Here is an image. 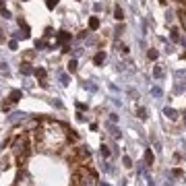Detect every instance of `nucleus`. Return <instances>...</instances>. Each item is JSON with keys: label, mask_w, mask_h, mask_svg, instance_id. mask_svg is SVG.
<instances>
[{"label": "nucleus", "mask_w": 186, "mask_h": 186, "mask_svg": "<svg viewBox=\"0 0 186 186\" xmlns=\"http://www.w3.org/2000/svg\"><path fill=\"white\" fill-rule=\"evenodd\" d=\"M180 21H182V27L186 31V13H180Z\"/></svg>", "instance_id": "bb28decb"}, {"label": "nucleus", "mask_w": 186, "mask_h": 186, "mask_svg": "<svg viewBox=\"0 0 186 186\" xmlns=\"http://www.w3.org/2000/svg\"><path fill=\"white\" fill-rule=\"evenodd\" d=\"M145 163H147V165H151V163H153V153L149 151V149L145 151Z\"/></svg>", "instance_id": "2eb2a0df"}, {"label": "nucleus", "mask_w": 186, "mask_h": 186, "mask_svg": "<svg viewBox=\"0 0 186 186\" xmlns=\"http://www.w3.org/2000/svg\"><path fill=\"white\" fill-rule=\"evenodd\" d=\"M79 186H97V176L93 172L83 170V172L79 174Z\"/></svg>", "instance_id": "f03ea898"}, {"label": "nucleus", "mask_w": 186, "mask_h": 186, "mask_svg": "<svg viewBox=\"0 0 186 186\" xmlns=\"http://www.w3.org/2000/svg\"><path fill=\"white\" fill-rule=\"evenodd\" d=\"M2 41H4V35H2V31H0V43H2Z\"/></svg>", "instance_id": "7c9ffc66"}, {"label": "nucleus", "mask_w": 186, "mask_h": 186, "mask_svg": "<svg viewBox=\"0 0 186 186\" xmlns=\"http://www.w3.org/2000/svg\"><path fill=\"white\" fill-rule=\"evenodd\" d=\"M0 14H2L4 19H10V13H8V10H6V8H4V6L0 8Z\"/></svg>", "instance_id": "393cba45"}, {"label": "nucleus", "mask_w": 186, "mask_h": 186, "mask_svg": "<svg viewBox=\"0 0 186 186\" xmlns=\"http://www.w3.org/2000/svg\"><path fill=\"white\" fill-rule=\"evenodd\" d=\"M35 48H48V43L43 39H39V41H35Z\"/></svg>", "instance_id": "a878e982"}, {"label": "nucleus", "mask_w": 186, "mask_h": 186, "mask_svg": "<svg viewBox=\"0 0 186 186\" xmlns=\"http://www.w3.org/2000/svg\"><path fill=\"white\" fill-rule=\"evenodd\" d=\"M97 27H99V19H97V17H91V19H89V29L95 31Z\"/></svg>", "instance_id": "f8f14e48"}, {"label": "nucleus", "mask_w": 186, "mask_h": 186, "mask_svg": "<svg viewBox=\"0 0 186 186\" xmlns=\"http://www.w3.org/2000/svg\"><path fill=\"white\" fill-rule=\"evenodd\" d=\"M70 39H72V35L66 33V31H60V33H58V43H62V46H66Z\"/></svg>", "instance_id": "7ed1b4c3"}, {"label": "nucleus", "mask_w": 186, "mask_h": 186, "mask_svg": "<svg viewBox=\"0 0 186 186\" xmlns=\"http://www.w3.org/2000/svg\"><path fill=\"white\" fill-rule=\"evenodd\" d=\"M46 6H48L50 10H52V8H56V6H58V0H46Z\"/></svg>", "instance_id": "412c9836"}, {"label": "nucleus", "mask_w": 186, "mask_h": 186, "mask_svg": "<svg viewBox=\"0 0 186 186\" xmlns=\"http://www.w3.org/2000/svg\"><path fill=\"white\" fill-rule=\"evenodd\" d=\"M25 2H27V0H25Z\"/></svg>", "instance_id": "f704fd0d"}, {"label": "nucleus", "mask_w": 186, "mask_h": 186, "mask_svg": "<svg viewBox=\"0 0 186 186\" xmlns=\"http://www.w3.org/2000/svg\"><path fill=\"white\" fill-rule=\"evenodd\" d=\"M101 186H110V184H105V182H101Z\"/></svg>", "instance_id": "2f4dec72"}, {"label": "nucleus", "mask_w": 186, "mask_h": 186, "mask_svg": "<svg viewBox=\"0 0 186 186\" xmlns=\"http://www.w3.org/2000/svg\"><path fill=\"white\" fill-rule=\"evenodd\" d=\"M184 124H186V114H184Z\"/></svg>", "instance_id": "473e14b6"}, {"label": "nucleus", "mask_w": 186, "mask_h": 186, "mask_svg": "<svg viewBox=\"0 0 186 186\" xmlns=\"http://www.w3.org/2000/svg\"><path fill=\"white\" fill-rule=\"evenodd\" d=\"M58 79H60V83H62V85H68V81H70V79H68V75H64V72H60V76H58Z\"/></svg>", "instance_id": "5701e85b"}, {"label": "nucleus", "mask_w": 186, "mask_h": 186, "mask_svg": "<svg viewBox=\"0 0 186 186\" xmlns=\"http://www.w3.org/2000/svg\"><path fill=\"white\" fill-rule=\"evenodd\" d=\"M99 153H101V157H103V159H108V157H110V149H108L105 145H101V149H99Z\"/></svg>", "instance_id": "dca6fc26"}, {"label": "nucleus", "mask_w": 186, "mask_h": 186, "mask_svg": "<svg viewBox=\"0 0 186 186\" xmlns=\"http://www.w3.org/2000/svg\"><path fill=\"white\" fill-rule=\"evenodd\" d=\"M147 56H149V60H157V56H159V54H157V50H153V48H151L149 52H147Z\"/></svg>", "instance_id": "a211bd4d"}, {"label": "nucleus", "mask_w": 186, "mask_h": 186, "mask_svg": "<svg viewBox=\"0 0 186 186\" xmlns=\"http://www.w3.org/2000/svg\"><path fill=\"white\" fill-rule=\"evenodd\" d=\"M79 155H81L83 159H85V157L89 159V157H91V151H89V147H81V149H79Z\"/></svg>", "instance_id": "9b49d317"}, {"label": "nucleus", "mask_w": 186, "mask_h": 186, "mask_svg": "<svg viewBox=\"0 0 186 186\" xmlns=\"http://www.w3.org/2000/svg\"><path fill=\"white\" fill-rule=\"evenodd\" d=\"M163 114L170 118V120H178V112L174 110V108H163Z\"/></svg>", "instance_id": "423d86ee"}, {"label": "nucleus", "mask_w": 186, "mask_h": 186, "mask_svg": "<svg viewBox=\"0 0 186 186\" xmlns=\"http://www.w3.org/2000/svg\"><path fill=\"white\" fill-rule=\"evenodd\" d=\"M122 163H124V167H132V159L128 157V155H124V157H122Z\"/></svg>", "instance_id": "6ab92c4d"}, {"label": "nucleus", "mask_w": 186, "mask_h": 186, "mask_svg": "<svg viewBox=\"0 0 186 186\" xmlns=\"http://www.w3.org/2000/svg\"><path fill=\"white\" fill-rule=\"evenodd\" d=\"M93 62H95L97 66H101L103 62H105V52H97V54L93 56Z\"/></svg>", "instance_id": "0eeeda50"}, {"label": "nucleus", "mask_w": 186, "mask_h": 186, "mask_svg": "<svg viewBox=\"0 0 186 186\" xmlns=\"http://www.w3.org/2000/svg\"><path fill=\"white\" fill-rule=\"evenodd\" d=\"M19 99H23V93H21L19 89H13V91H10V95H8V101H10V103H17Z\"/></svg>", "instance_id": "20e7f679"}, {"label": "nucleus", "mask_w": 186, "mask_h": 186, "mask_svg": "<svg viewBox=\"0 0 186 186\" xmlns=\"http://www.w3.org/2000/svg\"><path fill=\"white\" fill-rule=\"evenodd\" d=\"M13 151H14V155H17V157H25V155H27V138L25 137H17L13 141Z\"/></svg>", "instance_id": "f257e3e1"}, {"label": "nucleus", "mask_w": 186, "mask_h": 186, "mask_svg": "<svg viewBox=\"0 0 186 186\" xmlns=\"http://www.w3.org/2000/svg\"><path fill=\"white\" fill-rule=\"evenodd\" d=\"M114 19H118V21H122V19H124V13H122V8H120V6L114 8Z\"/></svg>", "instance_id": "4468645a"}, {"label": "nucleus", "mask_w": 186, "mask_h": 186, "mask_svg": "<svg viewBox=\"0 0 186 186\" xmlns=\"http://www.w3.org/2000/svg\"><path fill=\"white\" fill-rule=\"evenodd\" d=\"M110 130H112V137H114V138H120V130H118V128L110 126Z\"/></svg>", "instance_id": "b1692460"}, {"label": "nucleus", "mask_w": 186, "mask_h": 186, "mask_svg": "<svg viewBox=\"0 0 186 186\" xmlns=\"http://www.w3.org/2000/svg\"><path fill=\"white\" fill-rule=\"evenodd\" d=\"M66 68H68V72H76V60H70Z\"/></svg>", "instance_id": "aec40b11"}, {"label": "nucleus", "mask_w": 186, "mask_h": 186, "mask_svg": "<svg viewBox=\"0 0 186 186\" xmlns=\"http://www.w3.org/2000/svg\"><path fill=\"white\" fill-rule=\"evenodd\" d=\"M8 48H10V50H17V41L10 39V41H8Z\"/></svg>", "instance_id": "c85d7f7f"}, {"label": "nucleus", "mask_w": 186, "mask_h": 186, "mask_svg": "<svg viewBox=\"0 0 186 186\" xmlns=\"http://www.w3.org/2000/svg\"><path fill=\"white\" fill-rule=\"evenodd\" d=\"M17 37H21V39H29V37H31V35H29V27H27V25H23V31L17 33Z\"/></svg>", "instance_id": "1a4fd4ad"}, {"label": "nucleus", "mask_w": 186, "mask_h": 186, "mask_svg": "<svg viewBox=\"0 0 186 186\" xmlns=\"http://www.w3.org/2000/svg\"><path fill=\"white\" fill-rule=\"evenodd\" d=\"M161 93H163V91H161V87H151V95L153 97H161Z\"/></svg>", "instance_id": "f3484780"}, {"label": "nucleus", "mask_w": 186, "mask_h": 186, "mask_svg": "<svg viewBox=\"0 0 186 186\" xmlns=\"http://www.w3.org/2000/svg\"><path fill=\"white\" fill-rule=\"evenodd\" d=\"M35 75H37L41 81H43V79H46V68H35Z\"/></svg>", "instance_id": "4be33fe9"}, {"label": "nucleus", "mask_w": 186, "mask_h": 186, "mask_svg": "<svg viewBox=\"0 0 186 186\" xmlns=\"http://www.w3.org/2000/svg\"><path fill=\"white\" fill-rule=\"evenodd\" d=\"M21 75H25V76H29V75H35V68L31 66V64H21Z\"/></svg>", "instance_id": "39448f33"}, {"label": "nucleus", "mask_w": 186, "mask_h": 186, "mask_svg": "<svg viewBox=\"0 0 186 186\" xmlns=\"http://www.w3.org/2000/svg\"><path fill=\"white\" fill-rule=\"evenodd\" d=\"M0 68H2V72H8V64H6V62H2V64H0Z\"/></svg>", "instance_id": "c756f323"}, {"label": "nucleus", "mask_w": 186, "mask_h": 186, "mask_svg": "<svg viewBox=\"0 0 186 186\" xmlns=\"http://www.w3.org/2000/svg\"><path fill=\"white\" fill-rule=\"evenodd\" d=\"M25 118H27L25 112H14L13 116H10V122H21V120H25Z\"/></svg>", "instance_id": "6e6552de"}, {"label": "nucleus", "mask_w": 186, "mask_h": 186, "mask_svg": "<svg viewBox=\"0 0 186 186\" xmlns=\"http://www.w3.org/2000/svg\"><path fill=\"white\" fill-rule=\"evenodd\" d=\"M85 89H89V91H95L97 87H95V85H91V83H85Z\"/></svg>", "instance_id": "cd10ccee"}, {"label": "nucleus", "mask_w": 186, "mask_h": 186, "mask_svg": "<svg viewBox=\"0 0 186 186\" xmlns=\"http://www.w3.org/2000/svg\"><path fill=\"white\" fill-rule=\"evenodd\" d=\"M137 118L138 120H147V110L145 108H137Z\"/></svg>", "instance_id": "ddd939ff"}, {"label": "nucleus", "mask_w": 186, "mask_h": 186, "mask_svg": "<svg viewBox=\"0 0 186 186\" xmlns=\"http://www.w3.org/2000/svg\"><path fill=\"white\" fill-rule=\"evenodd\" d=\"M163 75H165L163 66H155V68H153V76H155V79H161Z\"/></svg>", "instance_id": "9d476101"}, {"label": "nucleus", "mask_w": 186, "mask_h": 186, "mask_svg": "<svg viewBox=\"0 0 186 186\" xmlns=\"http://www.w3.org/2000/svg\"><path fill=\"white\" fill-rule=\"evenodd\" d=\"M0 8H2V0H0Z\"/></svg>", "instance_id": "72a5a7b5"}]
</instances>
